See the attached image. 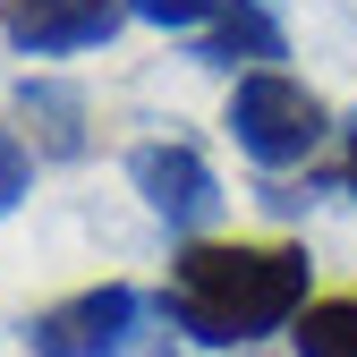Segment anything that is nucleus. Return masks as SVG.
I'll return each mask as SVG.
<instances>
[{
  "label": "nucleus",
  "mask_w": 357,
  "mask_h": 357,
  "mask_svg": "<svg viewBox=\"0 0 357 357\" xmlns=\"http://www.w3.org/2000/svg\"><path fill=\"white\" fill-rule=\"evenodd\" d=\"M315 264L298 238H188L162 281V324L196 349H255L306 315Z\"/></svg>",
  "instance_id": "nucleus-1"
},
{
  "label": "nucleus",
  "mask_w": 357,
  "mask_h": 357,
  "mask_svg": "<svg viewBox=\"0 0 357 357\" xmlns=\"http://www.w3.org/2000/svg\"><path fill=\"white\" fill-rule=\"evenodd\" d=\"M221 128H230V145L255 170H298V162H315V145L332 137V111H324L315 85H298L289 68H247L230 85Z\"/></svg>",
  "instance_id": "nucleus-2"
},
{
  "label": "nucleus",
  "mask_w": 357,
  "mask_h": 357,
  "mask_svg": "<svg viewBox=\"0 0 357 357\" xmlns=\"http://www.w3.org/2000/svg\"><path fill=\"white\" fill-rule=\"evenodd\" d=\"M26 349L34 357H137L145 349V289L94 281L60 306H43V315H26Z\"/></svg>",
  "instance_id": "nucleus-3"
},
{
  "label": "nucleus",
  "mask_w": 357,
  "mask_h": 357,
  "mask_svg": "<svg viewBox=\"0 0 357 357\" xmlns=\"http://www.w3.org/2000/svg\"><path fill=\"white\" fill-rule=\"evenodd\" d=\"M128 188L145 196L153 221H170V238H213V221H221V178L196 145H178V137H153L128 153Z\"/></svg>",
  "instance_id": "nucleus-4"
},
{
  "label": "nucleus",
  "mask_w": 357,
  "mask_h": 357,
  "mask_svg": "<svg viewBox=\"0 0 357 357\" xmlns=\"http://www.w3.org/2000/svg\"><path fill=\"white\" fill-rule=\"evenodd\" d=\"M128 26V0H0V34L26 60H68V52H102Z\"/></svg>",
  "instance_id": "nucleus-5"
},
{
  "label": "nucleus",
  "mask_w": 357,
  "mask_h": 357,
  "mask_svg": "<svg viewBox=\"0 0 357 357\" xmlns=\"http://www.w3.org/2000/svg\"><path fill=\"white\" fill-rule=\"evenodd\" d=\"M9 128L34 145V162H77L94 145V102L77 85H60V77H26L9 94Z\"/></svg>",
  "instance_id": "nucleus-6"
},
{
  "label": "nucleus",
  "mask_w": 357,
  "mask_h": 357,
  "mask_svg": "<svg viewBox=\"0 0 357 357\" xmlns=\"http://www.w3.org/2000/svg\"><path fill=\"white\" fill-rule=\"evenodd\" d=\"M188 60L196 68H273V60H289V34L264 0H230L204 34H188Z\"/></svg>",
  "instance_id": "nucleus-7"
},
{
  "label": "nucleus",
  "mask_w": 357,
  "mask_h": 357,
  "mask_svg": "<svg viewBox=\"0 0 357 357\" xmlns=\"http://www.w3.org/2000/svg\"><path fill=\"white\" fill-rule=\"evenodd\" d=\"M298 357H357V289L340 298H306V315L289 324Z\"/></svg>",
  "instance_id": "nucleus-8"
},
{
  "label": "nucleus",
  "mask_w": 357,
  "mask_h": 357,
  "mask_svg": "<svg viewBox=\"0 0 357 357\" xmlns=\"http://www.w3.org/2000/svg\"><path fill=\"white\" fill-rule=\"evenodd\" d=\"M230 0H128V17H145V26H162V34H204Z\"/></svg>",
  "instance_id": "nucleus-9"
},
{
  "label": "nucleus",
  "mask_w": 357,
  "mask_h": 357,
  "mask_svg": "<svg viewBox=\"0 0 357 357\" xmlns=\"http://www.w3.org/2000/svg\"><path fill=\"white\" fill-rule=\"evenodd\" d=\"M26 196H34V145L17 137V128H0V221H9Z\"/></svg>",
  "instance_id": "nucleus-10"
},
{
  "label": "nucleus",
  "mask_w": 357,
  "mask_h": 357,
  "mask_svg": "<svg viewBox=\"0 0 357 357\" xmlns=\"http://www.w3.org/2000/svg\"><path fill=\"white\" fill-rule=\"evenodd\" d=\"M340 178H349V196H357V111H349V170Z\"/></svg>",
  "instance_id": "nucleus-11"
},
{
  "label": "nucleus",
  "mask_w": 357,
  "mask_h": 357,
  "mask_svg": "<svg viewBox=\"0 0 357 357\" xmlns=\"http://www.w3.org/2000/svg\"><path fill=\"white\" fill-rule=\"evenodd\" d=\"M145 357H188V349H170V340H162V349H145Z\"/></svg>",
  "instance_id": "nucleus-12"
},
{
  "label": "nucleus",
  "mask_w": 357,
  "mask_h": 357,
  "mask_svg": "<svg viewBox=\"0 0 357 357\" xmlns=\"http://www.w3.org/2000/svg\"><path fill=\"white\" fill-rule=\"evenodd\" d=\"M238 357H255V349H238Z\"/></svg>",
  "instance_id": "nucleus-13"
}]
</instances>
